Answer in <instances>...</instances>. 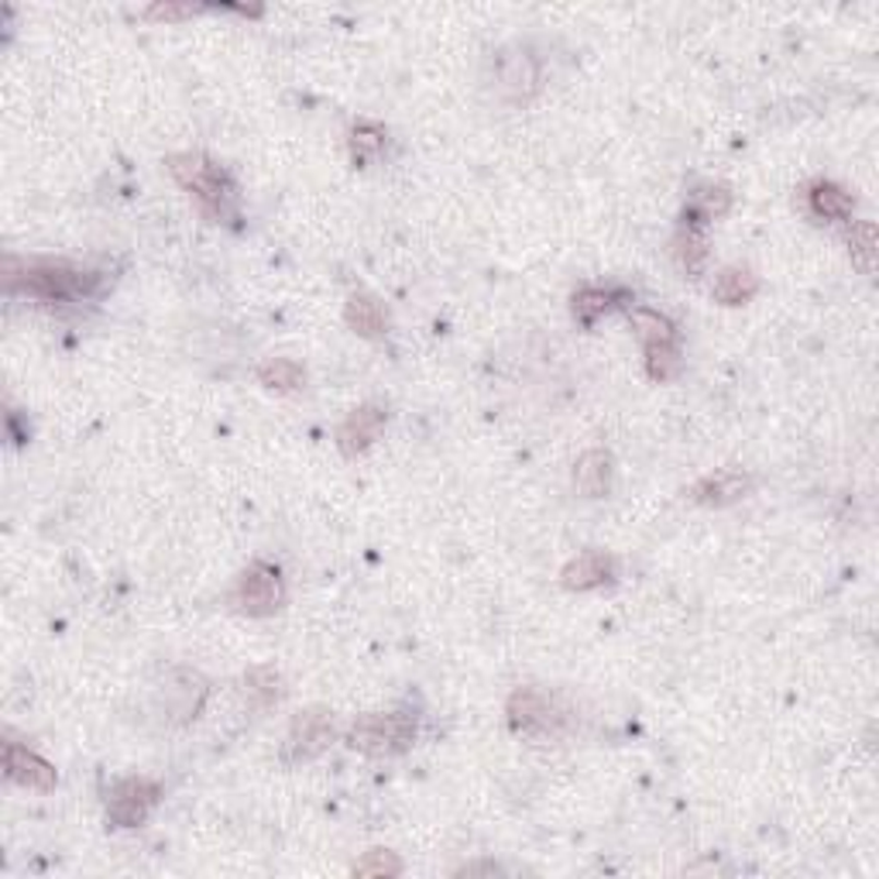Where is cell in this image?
I'll return each instance as SVG.
<instances>
[{
	"label": "cell",
	"mask_w": 879,
	"mask_h": 879,
	"mask_svg": "<svg viewBox=\"0 0 879 879\" xmlns=\"http://www.w3.org/2000/svg\"><path fill=\"white\" fill-rule=\"evenodd\" d=\"M619 299H629V296L626 293H611V289H581V293H574L570 306H574V317L584 326H591L598 317H605Z\"/></svg>",
	"instance_id": "cell-23"
},
{
	"label": "cell",
	"mask_w": 879,
	"mask_h": 879,
	"mask_svg": "<svg viewBox=\"0 0 879 879\" xmlns=\"http://www.w3.org/2000/svg\"><path fill=\"white\" fill-rule=\"evenodd\" d=\"M629 320H632V326H636L639 341H643V347L677 341V326H674L667 317H663V313H656V310H643V306H629Z\"/></svg>",
	"instance_id": "cell-20"
},
{
	"label": "cell",
	"mask_w": 879,
	"mask_h": 879,
	"mask_svg": "<svg viewBox=\"0 0 879 879\" xmlns=\"http://www.w3.org/2000/svg\"><path fill=\"white\" fill-rule=\"evenodd\" d=\"M145 14L155 17V21H182V17L200 14V8H189V4H155V8H149Z\"/></svg>",
	"instance_id": "cell-28"
},
{
	"label": "cell",
	"mask_w": 879,
	"mask_h": 879,
	"mask_svg": "<svg viewBox=\"0 0 879 879\" xmlns=\"http://www.w3.org/2000/svg\"><path fill=\"white\" fill-rule=\"evenodd\" d=\"M807 210H811L818 221H852L855 200L835 182H815V186H807Z\"/></svg>",
	"instance_id": "cell-15"
},
{
	"label": "cell",
	"mask_w": 879,
	"mask_h": 879,
	"mask_svg": "<svg viewBox=\"0 0 879 879\" xmlns=\"http://www.w3.org/2000/svg\"><path fill=\"white\" fill-rule=\"evenodd\" d=\"M464 872H498V866H467Z\"/></svg>",
	"instance_id": "cell-29"
},
{
	"label": "cell",
	"mask_w": 879,
	"mask_h": 879,
	"mask_svg": "<svg viewBox=\"0 0 879 879\" xmlns=\"http://www.w3.org/2000/svg\"><path fill=\"white\" fill-rule=\"evenodd\" d=\"M8 282H11V289H25L35 299L62 302V299H83L90 293H97L100 275L69 269V265H32L21 275H8Z\"/></svg>",
	"instance_id": "cell-3"
},
{
	"label": "cell",
	"mask_w": 879,
	"mask_h": 879,
	"mask_svg": "<svg viewBox=\"0 0 879 879\" xmlns=\"http://www.w3.org/2000/svg\"><path fill=\"white\" fill-rule=\"evenodd\" d=\"M206 701V680L197 670H173L165 677V715L173 722H189L200 715V708Z\"/></svg>",
	"instance_id": "cell-9"
},
{
	"label": "cell",
	"mask_w": 879,
	"mask_h": 879,
	"mask_svg": "<svg viewBox=\"0 0 879 879\" xmlns=\"http://www.w3.org/2000/svg\"><path fill=\"white\" fill-rule=\"evenodd\" d=\"M169 173L186 193L197 197L206 217H224L227 203L234 200V182L217 162H210L200 152H182L169 158Z\"/></svg>",
	"instance_id": "cell-1"
},
{
	"label": "cell",
	"mask_w": 879,
	"mask_h": 879,
	"mask_svg": "<svg viewBox=\"0 0 879 879\" xmlns=\"http://www.w3.org/2000/svg\"><path fill=\"white\" fill-rule=\"evenodd\" d=\"M158 797H162V787L145 776H128L121 783H114L107 794V821L114 828H138L155 811Z\"/></svg>",
	"instance_id": "cell-6"
},
{
	"label": "cell",
	"mask_w": 879,
	"mask_h": 879,
	"mask_svg": "<svg viewBox=\"0 0 879 879\" xmlns=\"http://www.w3.org/2000/svg\"><path fill=\"white\" fill-rule=\"evenodd\" d=\"M344 320L347 326L354 330V334H361V337H382L385 334V326H389V317L382 310V302L365 296V293H354L344 306Z\"/></svg>",
	"instance_id": "cell-16"
},
{
	"label": "cell",
	"mask_w": 879,
	"mask_h": 879,
	"mask_svg": "<svg viewBox=\"0 0 879 879\" xmlns=\"http://www.w3.org/2000/svg\"><path fill=\"white\" fill-rule=\"evenodd\" d=\"M245 691H248V701H251L258 711H265V708H272V704L282 698V677H278V670H272V667H254V670L245 677Z\"/></svg>",
	"instance_id": "cell-24"
},
{
	"label": "cell",
	"mask_w": 879,
	"mask_h": 879,
	"mask_svg": "<svg viewBox=\"0 0 879 879\" xmlns=\"http://www.w3.org/2000/svg\"><path fill=\"white\" fill-rule=\"evenodd\" d=\"M759 293V278L746 269H725L718 272L715 285H711V296H715L722 306H743Z\"/></svg>",
	"instance_id": "cell-18"
},
{
	"label": "cell",
	"mask_w": 879,
	"mask_h": 879,
	"mask_svg": "<svg viewBox=\"0 0 879 879\" xmlns=\"http://www.w3.org/2000/svg\"><path fill=\"white\" fill-rule=\"evenodd\" d=\"M491 80H495V93L502 100L526 104L543 86V66L530 49H522V45H506V49H498L491 56Z\"/></svg>",
	"instance_id": "cell-4"
},
{
	"label": "cell",
	"mask_w": 879,
	"mask_h": 879,
	"mask_svg": "<svg viewBox=\"0 0 879 879\" xmlns=\"http://www.w3.org/2000/svg\"><path fill=\"white\" fill-rule=\"evenodd\" d=\"M258 382L265 389H275V392H296L306 382V371H302V365H296L289 358H269V361L258 365Z\"/></svg>",
	"instance_id": "cell-21"
},
{
	"label": "cell",
	"mask_w": 879,
	"mask_h": 879,
	"mask_svg": "<svg viewBox=\"0 0 879 879\" xmlns=\"http://www.w3.org/2000/svg\"><path fill=\"white\" fill-rule=\"evenodd\" d=\"M732 206V193L725 186H708L701 193H694V203L691 210L684 213V221H694V224H704V221H715V217H725Z\"/></svg>",
	"instance_id": "cell-25"
},
{
	"label": "cell",
	"mask_w": 879,
	"mask_h": 879,
	"mask_svg": "<svg viewBox=\"0 0 879 879\" xmlns=\"http://www.w3.org/2000/svg\"><path fill=\"white\" fill-rule=\"evenodd\" d=\"M385 141H389V134H385V128H382V124H375V121H361V124H354V128H351V138H347V145H351V158L358 162V165H365V162H371V158L382 155Z\"/></svg>",
	"instance_id": "cell-22"
},
{
	"label": "cell",
	"mask_w": 879,
	"mask_h": 879,
	"mask_svg": "<svg viewBox=\"0 0 879 879\" xmlns=\"http://www.w3.org/2000/svg\"><path fill=\"white\" fill-rule=\"evenodd\" d=\"M354 872H358V876H399L402 872V863L395 859V852L375 848V852L365 855L358 866H354Z\"/></svg>",
	"instance_id": "cell-27"
},
{
	"label": "cell",
	"mask_w": 879,
	"mask_h": 879,
	"mask_svg": "<svg viewBox=\"0 0 879 879\" xmlns=\"http://www.w3.org/2000/svg\"><path fill=\"white\" fill-rule=\"evenodd\" d=\"M646 371L653 382H670V378L680 371V347L677 341L670 344H650L646 347Z\"/></svg>",
	"instance_id": "cell-26"
},
{
	"label": "cell",
	"mask_w": 879,
	"mask_h": 879,
	"mask_svg": "<svg viewBox=\"0 0 879 879\" xmlns=\"http://www.w3.org/2000/svg\"><path fill=\"white\" fill-rule=\"evenodd\" d=\"M330 743H334V718H330V711L323 708L302 711V715H296L289 735H285V743H282V763L285 767L310 763Z\"/></svg>",
	"instance_id": "cell-5"
},
{
	"label": "cell",
	"mask_w": 879,
	"mask_h": 879,
	"mask_svg": "<svg viewBox=\"0 0 879 879\" xmlns=\"http://www.w3.org/2000/svg\"><path fill=\"white\" fill-rule=\"evenodd\" d=\"M509 725L519 735H550L560 725V711L536 687H519L509 698Z\"/></svg>",
	"instance_id": "cell-8"
},
{
	"label": "cell",
	"mask_w": 879,
	"mask_h": 879,
	"mask_svg": "<svg viewBox=\"0 0 879 879\" xmlns=\"http://www.w3.org/2000/svg\"><path fill=\"white\" fill-rule=\"evenodd\" d=\"M234 605L254 615V619H265V615L278 611L282 605V574L272 563H251L245 570V578L234 587Z\"/></svg>",
	"instance_id": "cell-7"
},
{
	"label": "cell",
	"mask_w": 879,
	"mask_h": 879,
	"mask_svg": "<svg viewBox=\"0 0 879 879\" xmlns=\"http://www.w3.org/2000/svg\"><path fill=\"white\" fill-rule=\"evenodd\" d=\"M416 739V715L409 711H375L351 725L347 743L368 756H395Z\"/></svg>",
	"instance_id": "cell-2"
},
{
	"label": "cell",
	"mask_w": 879,
	"mask_h": 879,
	"mask_svg": "<svg viewBox=\"0 0 879 879\" xmlns=\"http://www.w3.org/2000/svg\"><path fill=\"white\" fill-rule=\"evenodd\" d=\"M574 485L584 498H602L611 488V454L608 450H584L574 464Z\"/></svg>",
	"instance_id": "cell-14"
},
{
	"label": "cell",
	"mask_w": 879,
	"mask_h": 879,
	"mask_svg": "<svg viewBox=\"0 0 879 879\" xmlns=\"http://www.w3.org/2000/svg\"><path fill=\"white\" fill-rule=\"evenodd\" d=\"M563 587L567 591H595L602 584H611L615 578V560L602 550H584L563 567Z\"/></svg>",
	"instance_id": "cell-13"
},
{
	"label": "cell",
	"mask_w": 879,
	"mask_h": 879,
	"mask_svg": "<svg viewBox=\"0 0 879 879\" xmlns=\"http://www.w3.org/2000/svg\"><path fill=\"white\" fill-rule=\"evenodd\" d=\"M749 488H752V478L746 471L725 467V471H715V474H708V478H701L687 495H691L698 506L722 509V506H732V502H739V498H746Z\"/></svg>",
	"instance_id": "cell-11"
},
{
	"label": "cell",
	"mask_w": 879,
	"mask_h": 879,
	"mask_svg": "<svg viewBox=\"0 0 879 879\" xmlns=\"http://www.w3.org/2000/svg\"><path fill=\"white\" fill-rule=\"evenodd\" d=\"M674 258H677V265L687 275H691V278L701 275L704 261H708V241H704V234H701V224L684 221L680 234L674 237Z\"/></svg>",
	"instance_id": "cell-17"
},
{
	"label": "cell",
	"mask_w": 879,
	"mask_h": 879,
	"mask_svg": "<svg viewBox=\"0 0 879 879\" xmlns=\"http://www.w3.org/2000/svg\"><path fill=\"white\" fill-rule=\"evenodd\" d=\"M4 767H8V776L14 783H21V787H28V791H52L56 787L52 763H45L41 756L28 752L25 746H17V743L4 746Z\"/></svg>",
	"instance_id": "cell-12"
},
{
	"label": "cell",
	"mask_w": 879,
	"mask_h": 879,
	"mask_svg": "<svg viewBox=\"0 0 879 879\" xmlns=\"http://www.w3.org/2000/svg\"><path fill=\"white\" fill-rule=\"evenodd\" d=\"M385 430V409L382 406H358L337 426V447L344 458H361L365 450L382 437Z\"/></svg>",
	"instance_id": "cell-10"
},
{
	"label": "cell",
	"mask_w": 879,
	"mask_h": 879,
	"mask_svg": "<svg viewBox=\"0 0 879 879\" xmlns=\"http://www.w3.org/2000/svg\"><path fill=\"white\" fill-rule=\"evenodd\" d=\"M845 245H848V254H852V265L859 269L863 275H872L876 269V224L869 221H852L848 230H845Z\"/></svg>",
	"instance_id": "cell-19"
}]
</instances>
